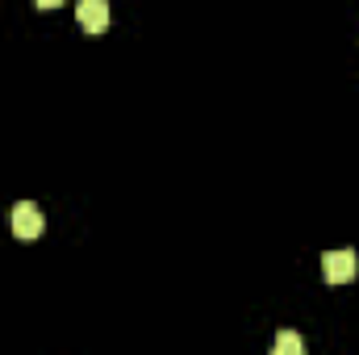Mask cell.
<instances>
[{
    "instance_id": "1",
    "label": "cell",
    "mask_w": 359,
    "mask_h": 355,
    "mask_svg": "<svg viewBox=\"0 0 359 355\" xmlns=\"http://www.w3.org/2000/svg\"><path fill=\"white\" fill-rule=\"evenodd\" d=\"M8 226H13V234H17V239H25V243H29V239H38V234H42V226H46V222H42V209H38L34 201H21V205H13V209H8Z\"/></svg>"
},
{
    "instance_id": "2",
    "label": "cell",
    "mask_w": 359,
    "mask_h": 355,
    "mask_svg": "<svg viewBox=\"0 0 359 355\" xmlns=\"http://www.w3.org/2000/svg\"><path fill=\"white\" fill-rule=\"evenodd\" d=\"M355 272H359L355 251H326V255H322V276H326L330 284H351Z\"/></svg>"
},
{
    "instance_id": "3",
    "label": "cell",
    "mask_w": 359,
    "mask_h": 355,
    "mask_svg": "<svg viewBox=\"0 0 359 355\" xmlns=\"http://www.w3.org/2000/svg\"><path fill=\"white\" fill-rule=\"evenodd\" d=\"M76 21H80V29H88V34H104L109 29V0H80V8H76Z\"/></svg>"
},
{
    "instance_id": "4",
    "label": "cell",
    "mask_w": 359,
    "mask_h": 355,
    "mask_svg": "<svg viewBox=\"0 0 359 355\" xmlns=\"http://www.w3.org/2000/svg\"><path fill=\"white\" fill-rule=\"evenodd\" d=\"M271 351H276V355H301V351H305V343H301V335H292V330H284V335H276V343H271Z\"/></svg>"
},
{
    "instance_id": "5",
    "label": "cell",
    "mask_w": 359,
    "mask_h": 355,
    "mask_svg": "<svg viewBox=\"0 0 359 355\" xmlns=\"http://www.w3.org/2000/svg\"><path fill=\"white\" fill-rule=\"evenodd\" d=\"M34 4H38V8H59L63 0H34Z\"/></svg>"
}]
</instances>
